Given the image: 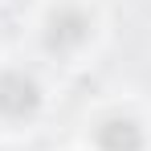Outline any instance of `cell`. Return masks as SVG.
Here are the masks:
<instances>
[{"instance_id": "cell-1", "label": "cell", "mask_w": 151, "mask_h": 151, "mask_svg": "<svg viewBox=\"0 0 151 151\" xmlns=\"http://www.w3.org/2000/svg\"><path fill=\"white\" fill-rule=\"evenodd\" d=\"M41 106V86L29 74H0V114L4 119H29Z\"/></svg>"}, {"instance_id": "cell-2", "label": "cell", "mask_w": 151, "mask_h": 151, "mask_svg": "<svg viewBox=\"0 0 151 151\" xmlns=\"http://www.w3.org/2000/svg\"><path fill=\"white\" fill-rule=\"evenodd\" d=\"M90 37V21L78 12V8H57L49 21V45L53 49H74Z\"/></svg>"}, {"instance_id": "cell-3", "label": "cell", "mask_w": 151, "mask_h": 151, "mask_svg": "<svg viewBox=\"0 0 151 151\" xmlns=\"http://www.w3.org/2000/svg\"><path fill=\"white\" fill-rule=\"evenodd\" d=\"M98 147L102 151H139L143 147V131L131 119H110L98 127Z\"/></svg>"}]
</instances>
